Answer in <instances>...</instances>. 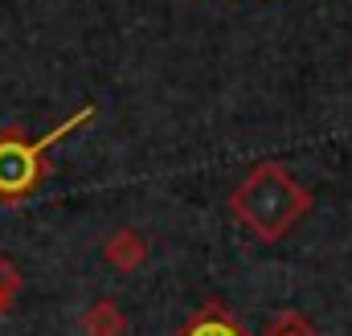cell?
<instances>
[{
    "mask_svg": "<svg viewBox=\"0 0 352 336\" xmlns=\"http://www.w3.org/2000/svg\"><path fill=\"white\" fill-rule=\"evenodd\" d=\"M311 189L291 176V168L278 160L254 165L234 189H230V213L258 238V242H283L307 213H311Z\"/></svg>",
    "mask_w": 352,
    "mask_h": 336,
    "instance_id": "cell-1",
    "label": "cell"
},
{
    "mask_svg": "<svg viewBox=\"0 0 352 336\" xmlns=\"http://www.w3.org/2000/svg\"><path fill=\"white\" fill-rule=\"evenodd\" d=\"M94 115H98V107L87 103V107H78L66 123H58L54 132H45L41 140H29L21 127H4V132H0V205H21V201H29V197L41 189V180L50 176V148H54L58 140H66L70 132L87 127Z\"/></svg>",
    "mask_w": 352,
    "mask_h": 336,
    "instance_id": "cell-2",
    "label": "cell"
},
{
    "mask_svg": "<svg viewBox=\"0 0 352 336\" xmlns=\"http://www.w3.org/2000/svg\"><path fill=\"white\" fill-rule=\"evenodd\" d=\"M173 336H254L242 320H238V312L230 308V304H221V300H205Z\"/></svg>",
    "mask_w": 352,
    "mask_h": 336,
    "instance_id": "cell-3",
    "label": "cell"
},
{
    "mask_svg": "<svg viewBox=\"0 0 352 336\" xmlns=\"http://www.w3.org/2000/svg\"><path fill=\"white\" fill-rule=\"evenodd\" d=\"M102 262H107L111 271H119V275L140 271V266L148 262V238H144L140 230H131V226L107 234V242H102Z\"/></svg>",
    "mask_w": 352,
    "mask_h": 336,
    "instance_id": "cell-4",
    "label": "cell"
},
{
    "mask_svg": "<svg viewBox=\"0 0 352 336\" xmlns=\"http://www.w3.org/2000/svg\"><path fill=\"white\" fill-rule=\"evenodd\" d=\"M78 328H82V336H127V312L111 295H102L82 312Z\"/></svg>",
    "mask_w": 352,
    "mask_h": 336,
    "instance_id": "cell-5",
    "label": "cell"
},
{
    "mask_svg": "<svg viewBox=\"0 0 352 336\" xmlns=\"http://www.w3.org/2000/svg\"><path fill=\"white\" fill-rule=\"evenodd\" d=\"M266 336H316V324H311L299 308H283V312L270 316Z\"/></svg>",
    "mask_w": 352,
    "mask_h": 336,
    "instance_id": "cell-6",
    "label": "cell"
},
{
    "mask_svg": "<svg viewBox=\"0 0 352 336\" xmlns=\"http://www.w3.org/2000/svg\"><path fill=\"white\" fill-rule=\"evenodd\" d=\"M21 287H25L21 266H16L12 258H4V254H0V320L8 316V308H12V300L21 295Z\"/></svg>",
    "mask_w": 352,
    "mask_h": 336,
    "instance_id": "cell-7",
    "label": "cell"
}]
</instances>
